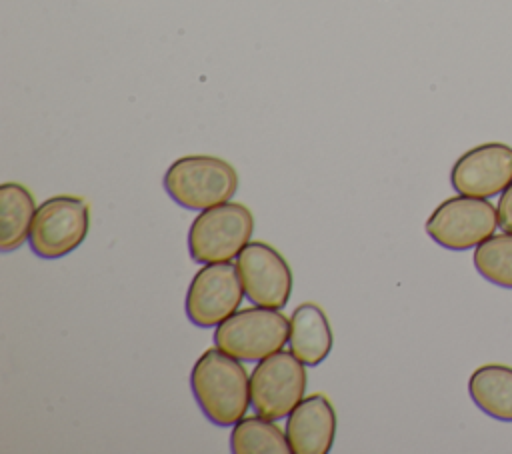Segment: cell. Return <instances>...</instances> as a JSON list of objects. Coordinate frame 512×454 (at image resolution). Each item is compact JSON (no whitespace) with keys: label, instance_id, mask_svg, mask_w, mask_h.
Wrapping results in <instances>:
<instances>
[{"label":"cell","instance_id":"obj_1","mask_svg":"<svg viewBox=\"0 0 512 454\" xmlns=\"http://www.w3.org/2000/svg\"><path fill=\"white\" fill-rule=\"evenodd\" d=\"M190 388L202 414L216 426H234L248 412L250 376L242 360L216 348L200 354L190 370Z\"/></svg>","mask_w":512,"mask_h":454},{"label":"cell","instance_id":"obj_2","mask_svg":"<svg viewBox=\"0 0 512 454\" xmlns=\"http://www.w3.org/2000/svg\"><path fill=\"white\" fill-rule=\"evenodd\" d=\"M162 184L178 206L188 210H206L232 200L238 190V174L224 158L190 154L168 166Z\"/></svg>","mask_w":512,"mask_h":454},{"label":"cell","instance_id":"obj_3","mask_svg":"<svg viewBox=\"0 0 512 454\" xmlns=\"http://www.w3.org/2000/svg\"><path fill=\"white\" fill-rule=\"evenodd\" d=\"M254 214L242 202H222L200 210L188 228V252L198 264L230 262L250 242Z\"/></svg>","mask_w":512,"mask_h":454},{"label":"cell","instance_id":"obj_4","mask_svg":"<svg viewBox=\"0 0 512 454\" xmlns=\"http://www.w3.org/2000/svg\"><path fill=\"white\" fill-rule=\"evenodd\" d=\"M290 320L274 308H240L214 328V346L242 362H260L288 342Z\"/></svg>","mask_w":512,"mask_h":454},{"label":"cell","instance_id":"obj_5","mask_svg":"<svg viewBox=\"0 0 512 454\" xmlns=\"http://www.w3.org/2000/svg\"><path fill=\"white\" fill-rule=\"evenodd\" d=\"M90 206L82 196L58 194L38 204L28 244L38 258L56 260L74 252L88 236Z\"/></svg>","mask_w":512,"mask_h":454},{"label":"cell","instance_id":"obj_6","mask_svg":"<svg viewBox=\"0 0 512 454\" xmlns=\"http://www.w3.org/2000/svg\"><path fill=\"white\" fill-rule=\"evenodd\" d=\"M306 384V364L292 352L278 350L256 362L250 374V404L264 418H286L304 398Z\"/></svg>","mask_w":512,"mask_h":454},{"label":"cell","instance_id":"obj_7","mask_svg":"<svg viewBox=\"0 0 512 454\" xmlns=\"http://www.w3.org/2000/svg\"><path fill=\"white\" fill-rule=\"evenodd\" d=\"M498 210L486 198L458 194L440 202L426 220V234L446 250H470L494 234Z\"/></svg>","mask_w":512,"mask_h":454},{"label":"cell","instance_id":"obj_8","mask_svg":"<svg viewBox=\"0 0 512 454\" xmlns=\"http://www.w3.org/2000/svg\"><path fill=\"white\" fill-rule=\"evenodd\" d=\"M244 296V286L232 260L202 264L186 290V316L194 326L216 328L240 308Z\"/></svg>","mask_w":512,"mask_h":454},{"label":"cell","instance_id":"obj_9","mask_svg":"<svg viewBox=\"0 0 512 454\" xmlns=\"http://www.w3.org/2000/svg\"><path fill=\"white\" fill-rule=\"evenodd\" d=\"M246 298L264 308L280 310L292 294V268L268 242H248L236 256Z\"/></svg>","mask_w":512,"mask_h":454},{"label":"cell","instance_id":"obj_10","mask_svg":"<svg viewBox=\"0 0 512 454\" xmlns=\"http://www.w3.org/2000/svg\"><path fill=\"white\" fill-rule=\"evenodd\" d=\"M512 182V146L484 142L466 150L450 170V184L458 194L490 198Z\"/></svg>","mask_w":512,"mask_h":454},{"label":"cell","instance_id":"obj_11","mask_svg":"<svg viewBox=\"0 0 512 454\" xmlns=\"http://www.w3.org/2000/svg\"><path fill=\"white\" fill-rule=\"evenodd\" d=\"M336 410L332 402L316 392L304 396L286 416V438L292 454H328L336 436Z\"/></svg>","mask_w":512,"mask_h":454},{"label":"cell","instance_id":"obj_12","mask_svg":"<svg viewBox=\"0 0 512 454\" xmlns=\"http://www.w3.org/2000/svg\"><path fill=\"white\" fill-rule=\"evenodd\" d=\"M334 338L326 312L314 302L298 304L290 314V352L306 366H318L332 350Z\"/></svg>","mask_w":512,"mask_h":454},{"label":"cell","instance_id":"obj_13","mask_svg":"<svg viewBox=\"0 0 512 454\" xmlns=\"http://www.w3.org/2000/svg\"><path fill=\"white\" fill-rule=\"evenodd\" d=\"M468 394L490 418L512 422V366L500 362L478 366L468 378Z\"/></svg>","mask_w":512,"mask_h":454},{"label":"cell","instance_id":"obj_14","mask_svg":"<svg viewBox=\"0 0 512 454\" xmlns=\"http://www.w3.org/2000/svg\"><path fill=\"white\" fill-rule=\"evenodd\" d=\"M36 200L32 192L18 182H4L0 186V250H18L30 234L36 214Z\"/></svg>","mask_w":512,"mask_h":454},{"label":"cell","instance_id":"obj_15","mask_svg":"<svg viewBox=\"0 0 512 454\" xmlns=\"http://www.w3.org/2000/svg\"><path fill=\"white\" fill-rule=\"evenodd\" d=\"M230 450L234 454H288L286 432L276 420L260 414L240 418L230 432Z\"/></svg>","mask_w":512,"mask_h":454},{"label":"cell","instance_id":"obj_16","mask_svg":"<svg viewBox=\"0 0 512 454\" xmlns=\"http://www.w3.org/2000/svg\"><path fill=\"white\" fill-rule=\"evenodd\" d=\"M474 268L494 286L512 288V232L492 234L474 248Z\"/></svg>","mask_w":512,"mask_h":454},{"label":"cell","instance_id":"obj_17","mask_svg":"<svg viewBox=\"0 0 512 454\" xmlns=\"http://www.w3.org/2000/svg\"><path fill=\"white\" fill-rule=\"evenodd\" d=\"M496 210H498V226L504 232H512V182L502 190Z\"/></svg>","mask_w":512,"mask_h":454}]
</instances>
